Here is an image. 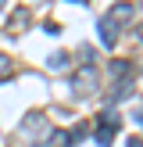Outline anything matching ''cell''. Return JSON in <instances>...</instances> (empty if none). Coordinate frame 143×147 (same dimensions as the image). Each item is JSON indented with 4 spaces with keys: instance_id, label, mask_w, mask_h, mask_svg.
<instances>
[{
    "instance_id": "5",
    "label": "cell",
    "mask_w": 143,
    "mask_h": 147,
    "mask_svg": "<svg viewBox=\"0 0 143 147\" xmlns=\"http://www.w3.org/2000/svg\"><path fill=\"white\" fill-rule=\"evenodd\" d=\"M111 76L114 79H125L129 76V61H111Z\"/></svg>"
},
{
    "instance_id": "8",
    "label": "cell",
    "mask_w": 143,
    "mask_h": 147,
    "mask_svg": "<svg viewBox=\"0 0 143 147\" xmlns=\"http://www.w3.org/2000/svg\"><path fill=\"white\" fill-rule=\"evenodd\" d=\"M79 4H86V0H79Z\"/></svg>"
},
{
    "instance_id": "6",
    "label": "cell",
    "mask_w": 143,
    "mask_h": 147,
    "mask_svg": "<svg viewBox=\"0 0 143 147\" xmlns=\"http://www.w3.org/2000/svg\"><path fill=\"white\" fill-rule=\"evenodd\" d=\"M100 126H114V129H118V111H111V108H107V111L100 115Z\"/></svg>"
},
{
    "instance_id": "3",
    "label": "cell",
    "mask_w": 143,
    "mask_h": 147,
    "mask_svg": "<svg viewBox=\"0 0 143 147\" xmlns=\"http://www.w3.org/2000/svg\"><path fill=\"white\" fill-rule=\"evenodd\" d=\"M114 133H118L114 126H97V133H93V140H97L100 147H107V144L114 140Z\"/></svg>"
},
{
    "instance_id": "1",
    "label": "cell",
    "mask_w": 143,
    "mask_h": 147,
    "mask_svg": "<svg viewBox=\"0 0 143 147\" xmlns=\"http://www.w3.org/2000/svg\"><path fill=\"white\" fill-rule=\"evenodd\" d=\"M72 90L79 93V97H90V93L100 90V72L93 68V65H86V68L75 72V79H72Z\"/></svg>"
},
{
    "instance_id": "7",
    "label": "cell",
    "mask_w": 143,
    "mask_h": 147,
    "mask_svg": "<svg viewBox=\"0 0 143 147\" xmlns=\"http://www.w3.org/2000/svg\"><path fill=\"white\" fill-rule=\"evenodd\" d=\"M129 147H140V136H132V140H129Z\"/></svg>"
},
{
    "instance_id": "4",
    "label": "cell",
    "mask_w": 143,
    "mask_h": 147,
    "mask_svg": "<svg viewBox=\"0 0 143 147\" xmlns=\"http://www.w3.org/2000/svg\"><path fill=\"white\" fill-rule=\"evenodd\" d=\"M11 72H14V61L7 54H0V83H4V79H11Z\"/></svg>"
},
{
    "instance_id": "2",
    "label": "cell",
    "mask_w": 143,
    "mask_h": 147,
    "mask_svg": "<svg viewBox=\"0 0 143 147\" xmlns=\"http://www.w3.org/2000/svg\"><path fill=\"white\" fill-rule=\"evenodd\" d=\"M118 22L111 18V14H104L100 18V40H104V47H118Z\"/></svg>"
}]
</instances>
